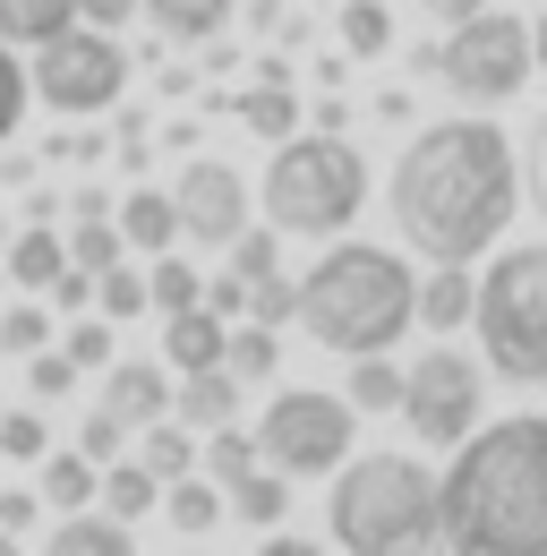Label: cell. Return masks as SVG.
<instances>
[{
  "mask_svg": "<svg viewBox=\"0 0 547 556\" xmlns=\"http://www.w3.org/2000/svg\"><path fill=\"white\" fill-rule=\"evenodd\" d=\"M43 334H52V326H43V300H17V308L0 317V351H9V359H35Z\"/></svg>",
  "mask_w": 547,
  "mask_h": 556,
  "instance_id": "35",
  "label": "cell"
},
{
  "mask_svg": "<svg viewBox=\"0 0 547 556\" xmlns=\"http://www.w3.org/2000/svg\"><path fill=\"white\" fill-rule=\"evenodd\" d=\"M359 206H368V163H359L351 138H334V129H317V138H274V163H266V223L274 231L326 240V231H342Z\"/></svg>",
  "mask_w": 547,
  "mask_h": 556,
  "instance_id": "5",
  "label": "cell"
},
{
  "mask_svg": "<svg viewBox=\"0 0 547 556\" xmlns=\"http://www.w3.org/2000/svg\"><path fill=\"white\" fill-rule=\"evenodd\" d=\"M342 403H351V412H403V368H394L385 351H359V368H351Z\"/></svg>",
  "mask_w": 547,
  "mask_h": 556,
  "instance_id": "25",
  "label": "cell"
},
{
  "mask_svg": "<svg viewBox=\"0 0 547 556\" xmlns=\"http://www.w3.org/2000/svg\"><path fill=\"white\" fill-rule=\"evenodd\" d=\"M326 351H394L403 326H419V282L394 249H368V240H342L326 249L308 282H300V308H291Z\"/></svg>",
  "mask_w": 547,
  "mask_h": 556,
  "instance_id": "3",
  "label": "cell"
},
{
  "mask_svg": "<svg viewBox=\"0 0 547 556\" xmlns=\"http://www.w3.org/2000/svg\"><path fill=\"white\" fill-rule=\"evenodd\" d=\"M137 463L154 471V480H180V471H198V437L180 428V419H145V437H137Z\"/></svg>",
  "mask_w": 547,
  "mask_h": 556,
  "instance_id": "23",
  "label": "cell"
},
{
  "mask_svg": "<svg viewBox=\"0 0 547 556\" xmlns=\"http://www.w3.org/2000/svg\"><path fill=\"white\" fill-rule=\"evenodd\" d=\"M77 17L112 35V26H129V17H137V0H77Z\"/></svg>",
  "mask_w": 547,
  "mask_h": 556,
  "instance_id": "43",
  "label": "cell"
},
{
  "mask_svg": "<svg viewBox=\"0 0 547 556\" xmlns=\"http://www.w3.org/2000/svg\"><path fill=\"white\" fill-rule=\"evenodd\" d=\"M94 480H103V471H94L86 454H52V463H43V505H94Z\"/></svg>",
  "mask_w": 547,
  "mask_h": 556,
  "instance_id": "32",
  "label": "cell"
},
{
  "mask_svg": "<svg viewBox=\"0 0 547 556\" xmlns=\"http://www.w3.org/2000/svg\"><path fill=\"white\" fill-rule=\"evenodd\" d=\"M43 300H61V308H94V275H86V266H61V282H52Z\"/></svg>",
  "mask_w": 547,
  "mask_h": 556,
  "instance_id": "42",
  "label": "cell"
},
{
  "mask_svg": "<svg viewBox=\"0 0 547 556\" xmlns=\"http://www.w3.org/2000/svg\"><path fill=\"white\" fill-rule=\"evenodd\" d=\"M103 419H120V428H145V419L171 412V377L154 368V359H112L103 368V403H94Z\"/></svg>",
  "mask_w": 547,
  "mask_h": 556,
  "instance_id": "13",
  "label": "cell"
},
{
  "mask_svg": "<svg viewBox=\"0 0 547 556\" xmlns=\"http://www.w3.org/2000/svg\"><path fill=\"white\" fill-rule=\"evenodd\" d=\"M43 556H137V540L120 514H68L61 531L43 540Z\"/></svg>",
  "mask_w": 547,
  "mask_h": 556,
  "instance_id": "17",
  "label": "cell"
},
{
  "mask_svg": "<svg viewBox=\"0 0 547 556\" xmlns=\"http://www.w3.org/2000/svg\"><path fill=\"white\" fill-rule=\"evenodd\" d=\"M419 70H445V86L462 94V103H505V94H522L531 86V26L513 17V9H479L462 17L445 43H428L419 52Z\"/></svg>",
  "mask_w": 547,
  "mask_h": 556,
  "instance_id": "7",
  "label": "cell"
},
{
  "mask_svg": "<svg viewBox=\"0 0 547 556\" xmlns=\"http://www.w3.org/2000/svg\"><path fill=\"white\" fill-rule=\"evenodd\" d=\"M394 43V9L385 0H342V52L351 61H377Z\"/></svg>",
  "mask_w": 547,
  "mask_h": 556,
  "instance_id": "28",
  "label": "cell"
},
{
  "mask_svg": "<svg viewBox=\"0 0 547 556\" xmlns=\"http://www.w3.org/2000/svg\"><path fill=\"white\" fill-rule=\"evenodd\" d=\"M531 61L547 70V9H539V26H531Z\"/></svg>",
  "mask_w": 547,
  "mask_h": 556,
  "instance_id": "47",
  "label": "cell"
},
{
  "mask_svg": "<svg viewBox=\"0 0 547 556\" xmlns=\"http://www.w3.org/2000/svg\"><path fill=\"white\" fill-rule=\"evenodd\" d=\"M222 505H240V522H282V505H291V480H282L274 463H249L240 480L222 488Z\"/></svg>",
  "mask_w": 547,
  "mask_h": 556,
  "instance_id": "24",
  "label": "cell"
},
{
  "mask_svg": "<svg viewBox=\"0 0 547 556\" xmlns=\"http://www.w3.org/2000/svg\"><path fill=\"white\" fill-rule=\"evenodd\" d=\"M198 300H205L198 266L163 249V257H154V275H145V308H163V317H171V308H198Z\"/></svg>",
  "mask_w": 547,
  "mask_h": 556,
  "instance_id": "29",
  "label": "cell"
},
{
  "mask_svg": "<svg viewBox=\"0 0 547 556\" xmlns=\"http://www.w3.org/2000/svg\"><path fill=\"white\" fill-rule=\"evenodd\" d=\"M531 198H539V214H547V121L531 129Z\"/></svg>",
  "mask_w": 547,
  "mask_h": 556,
  "instance_id": "44",
  "label": "cell"
},
{
  "mask_svg": "<svg viewBox=\"0 0 547 556\" xmlns=\"http://www.w3.org/2000/svg\"><path fill=\"white\" fill-rule=\"evenodd\" d=\"M26 94H35V86H26V70H17V52L0 43V138L26 121Z\"/></svg>",
  "mask_w": 547,
  "mask_h": 556,
  "instance_id": "37",
  "label": "cell"
},
{
  "mask_svg": "<svg viewBox=\"0 0 547 556\" xmlns=\"http://www.w3.org/2000/svg\"><path fill=\"white\" fill-rule=\"evenodd\" d=\"M120 86H129V52H120L103 26H86V17L35 43V94H43L52 112H68V121L112 112V103H120Z\"/></svg>",
  "mask_w": 547,
  "mask_h": 556,
  "instance_id": "8",
  "label": "cell"
},
{
  "mask_svg": "<svg viewBox=\"0 0 547 556\" xmlns=\"http://www.w3.org/2000/svg\"><path fill=\"white\" fill-rule=\"evenodd\" d=\"M112 223H120V240H129V249L163 257V249H171V231H180V206H171L163 189H137V198H129L120 214H112Z\"/></svg>",
  "mask_w": 547,
  "mask_h": 556,
  "instance_id": "19",
  "label": "cell"
},
{
  "mask_svg": "<svg viewBox=\"0 0 547 556\" xmlns=\"http://www.w3.org/2000/svg\"><path fill=\"white\" fill-rule=\"evenodd\" d=\"M77 26V0H0V43H43Z\"/></svg>",
  "mask_w": 547,
  "mask_h": 556,
  "instance_id": "26",
  "label": "cell"
},
{
  "mask_svg": "<svg viewBox=\"0 0 547 556\" xmlns=\"http://www.w3.org/2000/svg\"><path fill=\"white\" fill-rule=\"evenodd\" d=\"M171 419H180V428H222V419H240V377H231V368H189L180 394H171Z\"/></svg>",
  "mask_w": 547,
  "mask_h": 556,
  "instance_id": "16",
  "label": "cell"
},
{
  "mask_svg": "<svg viewBox=\"0 0 547 556\" xmlns=\"http://www.w3.org/2000/svg\"><path fill=\"white\" fill-rule=\"evenodd\" d=\"M471 266H436V275L419 282V326L428 334H454V326H471Z\"/></svg>",
  "mask_w": 547,
  "mask_h": 556,
  "instance_id": "18",
  "label": "cell"
},
{
  "mask_svg": "<svg viewBox=\"0 0 547 556\" xmlns=\"http://www.w3.org/2000/svg\"><path fill=\"white\" fill-rule=\"evenodd\" d=\"M436 531L454 556H547V412L462 437L436 488Z\"/></svg>",
  "mask_w": 547,
  "mask_h": 556,
  "instance_id": "2",
  "label": "cell"
},
{
  "mask_svg": "<svg viewBox=\"0 0 547 556\" xmlns=\"http://www.w3.org/2000/svg\"><path fill=\"white\" fill-rule=\"evenodd\" d=\"M94 496H103V514H120V522H137V514H154V505H163V480H154L145 463H103V480H94Z\"/></svg>",
  "mask_w": 547,
  "mask_h": 556,
  "instance_id": "21",
  "label": "cell"
},
{
  "mask_svg": "<svg viewBox=\"0 0 547 556\" xmlns=\"http://www.w3.org/2000/svg\"><path fill=\"white\" fill-rule=\"evenodd\" d=\"M222 103H231L257 138H291V129H300V103H291V86H282V77H257L249 94H222Z\"/></svg>",
  "mask_w": 547,
  "mask_h": 556,
  "instance_id": "22",
  "label": "cell"
},
{
  "mask_svg": "<svg viewBox=\"0 0 547 556\" xmlns=\"http://www.w3.org/2000/svg\"><path fill=\"white\" fill-rule=\"evenodd\" d=\"M394 223L428 266H471L513 223V146L487 121H436L394 163Z\"/></svg>",
  "mask_w": 547,
  "mask_h": 556,
  "instance_id": "1",
  "label": "cell"
},
{
  "mask_svg": "<svg viewBox=\"0 0 547 556\" xmlns=\"http://www.w3.org/2000/svg\"><path fill=\"white\" fill-rule=\"evenodd\" d=\"M249 463H266V454H257V437H240V428L222 419V428L205 437V471H214V488H231L240 471H249Z\"/></svg>",
  "mask_w": 547,
  "mask_h": 556,
  "instance_id": "33",
  "label": "cell"
},
{
  "mask_svg": "<svg viewBox=\"0 0 547 556\" xmlns=\"http://www.w3.org/2000/svg\"><path fill=\"white\" fill-rule=\"evenodd\" d=\"M222 343H231V326H222L205 300L163 317V368H180V377H189V368H222Z\"/></svg>",
  "mask_w": 547,
  "mask_h": 556,
  "instance_id": "14",
  "label": "cell"
},
{
  "mask_svg": "<svg viewBox=\"0 0 547 556\" xmlns=\"http://www.w3.org/2000/svg\"><path fill=\"white\" fill-rule=\"evenodd\" d=\"M94 308H103V317H137V308H145V275H137L129 257L94 275Z\"/></svg>",
  "mask_w": 547,
  "mask_h": 556,
  "instance_id": "34",
  "label": "cell"
},
{
  "mask_svg": "<svg viewBox=\"0 0 547 556\" xmlns=\"http://www.w3.org/2000/svg\"><path fill=\"white\" fill-rule=\"evenodd\" d=\"M120 437H129V428H120V419L86 412V428H77V454H86V463H94V471H103V463H112V454H120Z\"/></svg>",
  "mask_w": 547,
  "mask_h": 556,
  "instance_id": "40",
  "label": "cell"
},
{
  "mask_svg": "<svg viewBox=\"0 0 547 556\" xmlns=\"http://www.w3.org/2000/svg\"><path fill=\"white\" fill-rule=\"evenodd\" d=\"M61 240H68V266H86V275H103V266L129 257V240H120L112 214H77V231H61Z\"/></svg>",
  "mask_w": 547,
  "mask_h": 556,
  "instance_id": "27",
  "label": "cell"
},
{
  "mask_svg": "<svg viewBox=\"0 0 547 556\" xmlns=\"http://www.w3.org/2000/svg\"><path fill=\"white\" fill-rule=\"evenodd\" d=\"M205 308H214L222 326H240V317H257V326H291L300 282H282V249H274V231H249V223H240L231 266L205 282Z\"/></svg>",
  "mask_w": 547,
  "mask_h": 556,
  "instance_id": "11",
  "label": "cell"
},
{
  "mask_svg": "<svg viewBox=\"0 0 547 556\" xmlns=\"http://www.w3.org/2000/svg\"><path fill=\"white\" fill-rule=\"evenodd\" d=\"M171 43H214L222 26H231V0H137Z\"/></svg>",
  "mask_w": 547,
  "mask_h": 556,
  "instance_id": "20",
  "label": "cell"
},
{
  "mask_svg": "<svg viewBox=\"0 0 547 556\" xmlns=\"http://www.w3.org/2000/svg\"><path fill=\"white\" fill-rule=\"evenodd\" d=\"M222 368L249 386V377H274V326H257V317H240L231 326V343H222Z\"/></svg>",
  "mask_w": 547,
  "mask_h": 556,
  "instance_id": "31",
  "label": "cell"
},
{
  "mask_svg": "<svg viewBox=\"0 0 547 556\" xmlns=\"http://www.w3.org/2000/svg\"><path fill=\"white\" fill-rule=\"evenodd\" d=\"M334 540L351 556H428L436 540V480L410 454H359L334 471Z\"/></svg>",
  "mask_w": 547,
  "mask_h": 556,
  "instance_id": "4",
  "label": "cell"
},
{
  "mask_svg": "<svg viewBox=\"0 0 547 556\" xmlns=\"http://www.w3.org/2000/svg\"><path fill=\"white\" fill-rule=\"evenodd\" d=\"M163 496H171V505H163V514H171V522H180V531H214V522H222V488H205V480H189V471H180V480H163Z\"/></svg>",
  "mask_w": 547,
  "mask_h": 556,
  "instance_id": "30",
  "label": "cell"
},
{
  "mask_svg": "<svg viewBox=\"0 0 547 556\" xmlns=\"http://www.w3.org/2000/svg\"><path fill=\"white\" fill-rule=\"evenodd\" d=\"M0 556H17V531H0Z\"/></svg>",
  "mask_w": 547,
  "mask_h": 556,
  "instance_id": "48",
  "label": "cell"
},
{
  "mask_svg": "<svg viewBox=\"0 0 547 556\" xmlns=\"http://www.w3.org/2000/svg\"><path fill=\"white\" fill-rule=\"evenodd\" d=\"M479 394H487V368L436 334V351L403 368V419H410V437H428V445H462V437L479 428Z\"/></svg>",
  "mask_w": 547,
  "mask_h": 556,
  "instance_id": "10",
  "label": "cell"
},
{
  "mask_svg": "<svg viewBox=\"0 0 547 556\" xmlns=\"http://www.w3.org/2000/svg\"><path fill=\"white\" fill-rule=\"evenodd\" d=\"M26 386H35V403H52V394H68V386H77V359H68V351H35Z\"/></svg>",
  "mask_w": 547,
  "mask_h": 556,
  "instance_id": "38",
  "label": "cell"
},
{
  "mask_svg": "<svg viewBox=\"0 0 547 556\" xmlns=\"http://www.w3.org/2000/svg\"><path fill=\"white\" fill-rule=\"evenodd\" d=\"M61 351L77 359V368H112V317H86V326H77Z\"/></svg>",
  "mask_w": 547,
  "mask_h": 556,
  "instance_id": "39",
  "label": "cell"
},
{
  "mask_svg": "<svg viewBox=\"0 0 547 556\" xmlns=\"http://www.w3.org/2000/svg\"><path fill=\"white\" fill-rule=\"evenodd\" d=\"M257 556H326V548H308V540H266Z\"/></svg>",
  "mask_w": 547,
  "mask_h": 556,
  "instance_id": "46",
  "label": "cell"
},
{
  "mask_svg": "<svg viewBox=\"0 0 547 556\" xmlns=\"http://www.w3.org/2000/svg\"><path fill=\"white\" fill-rule=\"evenodd\" d=\"M0 454H9V463H43V419L9 412V419H0Z\"/></svg>",
  "mask_w": 547,
  "mask_h": 556,
  "instance_id": "36",
  "label": "cell"
},
{
  "mask_svg": "<svg viewBox=\"0 0 547 556\" xmlns=\"http://www.w3.org/2000/svg\"><path fill=\"white\" fill-rule=\"evenodd\" d=\"M0 240H9V223H0Z\"/></svg>",
  "mask_w": 547,
  "mask_h": 556,
  "instance_id": "49",
  "label": "cell"
},
{
  "mask_svg": "<svg viewBox=\"0 0 547 556\" xmlns=\"http://www.w3.org/2000/svg\"><path fill=\"white\" fill-rule=\"evenodd\" d=\"M471 326L496 377L513 386H547V240L505 249L471 291Z\"/></svg>",
  "mask_w": 547,
  "mask_h": 556,
  "instance_id": "6",
  "label": "cell"
},
{
  "mask_svg": "<svg viewBox=\"0 0 547 556\" xmlns=\"http://www.w3.org/2000/svg\"><path fill=\"white\" fill-rule=\"evenodd\" d=\"M171 206H180V231H189V240H205V249H231V240H240V223H249V189H240V172H231V163L198 154V163L180 172Z\"/></svg>",
  "mask_w": 547,
  "mask_h": 556,
  "instance_id": "12",
  "label": "cell"
},
{
  "mask_svg": "<svg viewBox=\"0 0 547 556\" xmlns=\"http://www.w3.org/2000/svg\"><path fill=\"white\" fill-rule=\"evenodd\" d=\"M0 257H9V282H17V291L43 300V291L61 282V266H68V240H61V231H43V223H26V231L0 240Z\"/></svg>",
  "mask_w": 547,
  "mask_h": 556,
  "instance_id": "15",
  "label": "cell"
},
{
  "mask_svg": "<svg viewBox=\"0 0 547 556\" xmlns=\"http://www.w3.org/2000/svg\"><path fill=\"white\" fill-rule=\"evenodd\" d=\"M257 454L282 480H326L351 463V403L342 394H274L257 419Z\"/></svg>",
  "mask_w": 547,
  "mask_h": 556,
  "instance_id": "9",
  "label": "cell"
},
{
  "mask_svg": "<svg viewBox=\"0 0 547 556\" xmlns=\"http://www.w3.org/2000/svg\"><path fill=\"white\" fill-rule=\"evenodd\" d=\"M479 9H487V0H428V17H436V26H462V17H479Z\"/></svg>",
  "mask_w": 547,
  "mask_h": 556,
  "instance_id": "45",
  "label": "cell"
},
{
  "mask_svg": "<svg viewBox=\"0 0 547 556\" xmlns=\"http://www.w3.org/2000/svg\"><path fill=\"white\" fill-rule=\"evenodd\" d=\"M0 531H35V488H0Z\"/></svg>",
  "mask_w": 547,
  "mask_h": 556,
  "instance_id": "41",
  "label": "cell"
}]
</instances>
